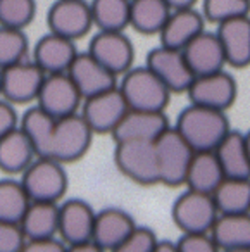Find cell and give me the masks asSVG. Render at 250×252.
Masks as SVG:
<instances>
[{"mask_svg":"<svg viewBox=\"0 0 250 252\" xmlns=\"http://www.w3.org/2000/svg\"><path fill=\"white\" fill-rule=\"evenodd\" d=\"M33 142L40 158H50L62 164L81 159L88 152L94 131L81 112L54 118L38 105L28 109L19 123Z\"/></svg>","mask_w":250,"mask_h":252,"instance_id":"6da1fadb","label":"cell"},{"mask_svg":"<svg viewBox=\"0 0 250 252\" xmlns=\"http://www.w3.org/2000/svg\"><path fill=\"white\" fill-rule=\"evenodd\" d=\"M174 128L195 152L216 151L222 138L231 131L224 111L204 107L191 102L180 112Z\"/></svg>","mask_w":250,"mask_h":252,"instance_id":"7a4b0ae2","label":"cell"},{"mask_svg":"<svg viewBox=\"0 0 250 252\" xmlns=\"http://www.w3.org/2000/svg\"><path fill=\"white\" fill-rule=\"evenodd\" d=\"M119 88L129 109L142 111H164L173 95L149 66H133L121 76Z\"/></svg>","mask_w":250,"mask_h":252,"instance_id":"3957f363","label":"cell"},{"mask_svg":"<svg viewBox=\"0 0 250 252\" xmlns=\"http://www.w3.org/2000/svg\"><path fill=\"white\" fill-rule=\"evenodd\" d=\"M21 183L31 202H59L67 190V173L62 162L38 156L23 171Z\"/></svg>","mask_w":250,"mask_h":252,"instance_id":"277c9868","label":"cell"},{"mask_svg":"<svg viewBox=\"0 0 250 252\" xmlns=\"http://www.w3.org/2000/svg\"><path fill=\"white\" fill-rule=\"evenodd\" d=\"M157 164H159V182L166 187L185 185L190 162L193 159L195 151L187 140L180 135V131L169 126L156 142Z\"/></svg>","mask_w":250,"mask_h":252,"instance_id":"5b68a950","label":"cell"},{"mask_svg":"<svg viewBox=\"0 0 250 252\" xmlns=\"http://www.w3.org/2000/svg\"><path fill=\"white\" fill-rule=\"evenodd\" d=\"M114 162L121 175L138 185H160L154 142H118L114 149Z\"/></svg>","mask_w":250,"mask_h":252,"instance_id":"8992f818","label":"cell"},{"mask_svg":"<svg viewBox=\"0 0 250 252\" xmlns=\"http://www.w3.org/2000/svg\"><path fill=\"white\" fill-rule=\"evenodd\" d=\"M171 216L183 233H211L219 211L211 193L187 189L174 200Z\"/></svg>","mask_w":250,"mask_h":252,"instance_id":"52a82bcc","label":"cell"},{"mask_svg":"<svg viewBox=\"0 0 250 252\" xmlns=\"http://www.w3.org/2000/svg\"><path fill=\"white\" fill-rule=\"evenodd\" d=\"M128 109L129 105L118 85V87L109 88L97 95L87 97L81 104L80 112L94 133L112 135V131L116 130L119 121L125 118Z\"/></svg>","mask_w":250,"mask_h":252,"instance_id":"ba28073f","label":"cell"},{"mask_svg":"<svg viewBox=\"0 0 250 252\" xmlns=\"http://www.w3.org/2000/svg\"><path fill=\"white\" fill-rule=\"evenodd\" d=\"M45 76V71L33 59H23L16 64H11L2 69L0 97H4L12 104L36 102Z\"/></svg>","mask_w":250,"mask_h":252,"instance_id":"9c48e42d","label":"cell"},{"mask_svg":"<svg viewBox=\"0 0 250 252\" xmlns=\"http://www.w3.org/2000/svg\"><path fill=\"white\" fill-rule=\"evenodd\" d=\"M49 32L80 40L94 28V16L88 0H56L47 12Z\"/></svg>","mask_w":250,"mask_h":252,"instance_id":"30bf717a","label":"cell"},{"mask_svg":"<svg viewBox=\"0 0 250 252\" xmlns=\"http://www.w3.org/2000/svg\"><path fill=\"white\" fill-rule=\"evenodd\" d=\"M83 104V95L67 73L47 74L40 94L36 97V105L49 112L54 118H64L80 112Z\"/></svg>","mask_w":250,"mask_h":252,"instance_id":"8fae6325","label":"cell"},{"mask_svg":"<svg viewBox=\"0 0 250 252\" xmlns=\"http://www.w3.org/2000/svg\"><path fill=\"white\" fill-rule=\"evenodd\" d=\"M159 80L169 88L171 94H187L191 81L195 80L193 71L190 69L183 50L159 45L147 54V63Z\"/></svg>","mask_w":250,"mask_h":252,"instance_id":"7c38bea8","label":"cell"},{"mask_svg":"<svg viewBox=\"0 0 250 252\" xmlns=\"http://www.w3.org/2000/svg\"><path fill=\"white\" fill-rule=\"evenodd\" d=\"M88 52L116 76H123L133 67L135 47L125 32H100L94 35Z\"/></svg>","mask_w":250,"mask_h":252,"instance_id":"4fadbf2b","label":"cell"},{"mask_svg":"<svg viewBox=\"0 0 250 252\" xmlns=\"http://www.w3.org/2000/svg\"><path fill=\"white\" fill-rule=\"evenodd\" d=\"M236 81L224 69L204 76H195L187 95L191 104L226 111L236 98Z\"/></svg>","mask_w":250,"mask_h":252,"instance_id":"5bb4252c","label":"cell"},{"mask_svg":"<svg viewBox=\"0 0 250 252\" xmlns=\"http://www.w3.org/2000/svg\"><path fill=\"white\" fill-rule=\"evenodd\" d=\"M169 119L164 111L128 109L125 118L112 131L114 142H156L169 128Z\"/></svg>","mask_w":250,"mask_h":252,"instance_id":"9a60e30c","label":"cell"},{"mask_svg":"<svg viewBox=\"0 0 250 252\" xmlns=\"http://www.w3.org/2000/svg\"><path fill=\"white\" fill-rule=\"evenodd\" d=\"M97 211L83 199H69L59 204V238L69 244H80L94 238Z\"/></svg>","mask_w":250,"mask_h":252,"instance_id":"2e32d148","label":"cell"},{"mask_svg":"<svg viewBox=\"0 0 250 252\" xmlns=\"http://www.w3.org/2000/svg\"><path fill=\"white\" fill-rule=\"evenodd\" d=\"M67 74L74 81L80 94L83 95V100L87 97L97 95L100 92H105L119 85L118 76L111 73L104 64L98 63L88 50L87 52H78Z\"/></svg>","mask_w":250,"mask_h":252,"instance_id":"e0dca14e","label":"cell"},{"mask_svg":"<svg viewBox=\"0 0 250 252\" xmlns=\"http://www.w3.org/2000/svg\"><path fill=\"white\" fill-rule=\"evenodd\" d=\"M78 56L76 42L49 32L33 47V61L45 74L67 73Z\"/></svg>","mask_w":250,"mask_h":252,"instance_id":"ac0fdd59","label":"cell"},{"mask_svg":"<svg viewBox=\"0 0 250 252\" xmlns=\"http://www.w3.org/2000/svg\"><path fill=\"white\" fill-rule=\"evenodd\" d=\"M183 54L195 76L218 73L224 69V66L228 64L218 33L205 32V30L185 47Z\"/></svg>","mask_w":250,"mask_h":252,"instance_id":"d6986e66","label":"cell"},{"mask_svg":"<svg viewBox=\"0 0 250 252\" xmlns=\"http://www.w3.org/2000/svg\"><path fill=\"white\" fill-rule=\"evenodd\" d=\"M138 224L131 218V214L126 213L119 207H105L97 211L94 226V238L92 240L104 249L105 252H111L131 233Z\"/></svg>","mask_w":250,"mask_h":252,"instance_id":"ffe728a7","label":"cell"},{"mask_svg":"<svg viewBox=\"0 0 250 252\" xmlns=\"http://www.w3.org/2000/svg\"><path fill=\"white\" fill-rule=\"evenodd\" d=\"M205 30V18L195 7L171 11L164 28L160 30V45L183 50L195 36Z\"/></svg>","mask_w":250,"mask_h":252,"instance_id":"44dd1931","label":"cell"},{"mask_svg":"<svg viewBox=\"0 0 250 252\" xmlns=\"http://www.w3.org/2000/svg\"><path fill=\"white\" fill-rule=\"evenodd\" d=\"M218 36L224 49L226 63L233 67L250 64V16H242L218 25Z\"/></svg>","mask_w":250,"mask_h":252,"instance_id":"7402d4cb","label":"cell"},{"mask_svg":"<svg viewBox=\"0 0 250 252\" xmlns=\"http://www.w3.org/2000/svg\"><path fill=\"white\" fill-rule=\"evenodd\" d=\"M38 158L33 142L21 126L0 137V171L7 175H23L26 168Z\"/></svg>","mask_w":250,"mask_h":252,"instance_id":"603a6c76","label":"cell"},{"mask_svg":"<svg viewBox=\"0 0 250 252\" xmlns=\"http://www.w3.org/2000/svg\"><path fill=\"white\" fill-rule=\"evenodd\" d=\"M226 178L222 171L219 159L214 151H202L195 152L193 159L190 162V168L187 173L185 185L191 190L204 193H214V190L222 183Z\"/></svg>","mask_w":250,"mask_h":252,"instance_id":"cb8c5ba5","label":"cell"},{"mask_svg":"<svg viewBox=\"0 0 250 252\" xmlns=\"http://www.w3.org/2000/svg\"><path fill=\"white\" fill-rule=\"evenodd\" d=\"M214 152L226 178H250V158L247 151L245 135L231 130L222 138Z\"/></svg>","mask_w":250,"mask_h":252,"instance_id":"d4e9b609","label":"cell"},{"mask_svg":"<svg viewBox=\"0 0 250 252\" xmlns=\"http://www.w3.org/2000/svg\"><path fill=\"white\" fill-rule=\"evenodd\" d=\"M21 228L26 240L50 238L59 235V202H30Z\"/></svg>","mask_w":250,"mask_h":252,"instance_id":"484cf974","label":"cell"},{"mask_svg":"<svg viewBox=\"0 0 250 252\" xmlns=\"http://www.w3.org/2000/svg\"><path fill=\"white\" fill-rule=\"evenodd\" d=\"M211 235L221 251L250 247V213L219 214Z\"/></svg>","mask_w":250,"mask_h":252,"instance_id":"4316f807","label":"cell"},{"mask_svg":"<svg viewBox=\"0 0 250 252\" xmlns=\"http://www.w3.org/2000/svg\"><path fill=\"white\" fill-rule=\"evenodd\" d=\"M169 14L171 7L164 0H131L129 26L142 35H159Z\"/></svg>","mask_w":250,"mask_h":252,"instance_id":"83f0119b","label":"cell"},{"mask_svg":"<svg viewBox=\"0 0 250 252\" xmlns=\"http://www.w3.org/2000/svg\"><path fill=\"white\" fill-rule=\"evenodd\" d=\"M212 199L219 214L250 213V178H224Z\"/></svg>","mask_w":250,"mask_h":252,"instance_id":"f1b7e54d","label":"cell"},{"mask_svg":"<svg viewBox=\"0 0 250 252\" xmlns=\"http://www.w3.org/2000/svg\"><path fill=\"white\" fill-rule=\"evenodd\" d=\"M94 26L100 32H125L129 26L131 0H90Z\"/></svg>","mask_w":250,"mask_h":252,"instance_id":"f546056e","label":"cell"},{"mask_svg":"<svg viewBox=\"0 0 250 252\" xmlns=\"http://www.w3.org/2000/svg\"><path fill=\"white\" fill-rule=\"evenodd\" d=\"M30 202L21 180H0V221L21 223Z\"/></svg>","mask_w":250,"mask_h":252,"instance_id":"4dcf8cb0","label":"cell"},{"mask_svg":"<svg viewBox=\"0 0 250 252\" xmlns=\"http://www.w3.org/2000/svg\"><path fill=\"white\" fill-rule=\"evenodd\" d=\"M30 42L25 30L0 25V69L26 59Z\"/></svg>","mask_w":250,"mask_h":252,"instance_id":"1f68e13d","label":"cell"},{"mask_svg":"<svg viewBox=\"0 0 250 252\" xmlns=\"http://www.w3.org/2000/svg\"><path fill=\"white\" fill-rule=\"evenodd\" d=\"M36 14L35 0H0V25L26 30Z\"/></svg>","mask_w":250,"mask_h":252,"instance_id":"d6a6232c","label":"cell"},{"mask_svg":"<svg viewBox=\"0 0 250 252\" xmlns=\"http://www.w3.org/2000/svg\"><path fill=\"white\" fill-rule=\"evenodd\" d=\"M250 0H204L202 14L205 21L221 25L224 21L249 16Z\"/></svg>","mask_w":250,"mask_h":252,"instance_id":"836d02e7","label":"cell"},{"mask_svg":"<svg viewBox=\"0 0 250 252\" xmlns=\"http://www.w3.org/2000/svg\"><path fill=\"white\" fill-rule=\"evenodd\" d=\"M159 244V238L156 237L150 228L136 226L114 251L111 252H154L156 245Z\"/></svg>","mask_w":250,"mask_h":252,"instance_id":"e575fe53","label":"cell"},{"mask_svg":"<svg viewBox=\"0 0 250 252\" xmlns=\"http://www.w3.org/2000/svg\"><path fill=\"white\" fill-rule=\"evenodd\" d=\"M26 235L19 223L0 221V252H21Z\"/></svg>","mask_w":250,"mask_h":252,"instance_id":"d590c367","label":"cell"},{"mask_svg":"<svg viewBox=\"0 0 250 252\" xmlns=\"http://www.w3.org/2000/svg\"><path fill=\"white\" fill-rule=\"evenodd\" d=\"M176 247L178 252H221L211 233H183Z\"/></svg>","mask_w":250,"mask_h":252,"instance_id":"8d00e7d4","label":"cell"},{"mask_svg":"<svg viewBox=\"0 0 250 252\" xmlns=\"http://www.w3.org/2000/svg\"><path fill=\"white\" fill-rule=\"evenodd\" d=\"M67 244L57 237L26 240L21 252H66Z\"/></svg>","mask_w":250,"mask_h":252,"instance_id":"74e56055","label":"cell"},{"mask_svg":"<svg viewBox=\"0 0 250 252\" xmlns=\"http://www.w3.org/2000/svg\"><path fill=\"white\" fill-rule=\"evenodd\" d=\"M19 123L21 121L18 119V112L14 109V104L5 100L4 97H0V137H4L9 131L18 128Z\"/></svg>","mask_w":250,"mask_h":252,"instance_id":"f35d334b","label":"cell"},{"mask_svg":"<svg viewBox=\"0 0 250 252\" xmlns=\"http://www.w3.org/2000/svg\"><path fill=\"white\" fill-rule=\"evenodd\" d=\"M66 252H105L104 249H100L94 240L80 242V244H69L66 247Z\"/></svg>","mask_w":250,"mask_h":252,"instance_id":"ab89813d","label":"cell"},{"mask_svg":"<svg viewBox=\"0 0 250 252\" xmlns=\"http://www.w3.org/2000/svg\"><path fill=\"white\" fill-rule=\"evenodd\" d=\"M171 7V11H180V9H191L195 7L198 0H164Z\"/></svg>","mask_w":250,"mask_h":252,"instance_id":"60d3db41","label":"cell"},{"mask_svg":"<svg viewBox=\"0 0 250 252\" xmlns=\"http://www.w3.org/2000/svg\"><path fill=\"white\" fill-rule=\"evenodd\" d=\"M154 252H178L176 242H169V240H159V244L156 245Z\"/></svg>","mask_w":250,"mask_h":252,"instance_id":"b9f144b4","label":"cell"},{"mask_svg":"<svg viewBox=\"0 0 250 252\" xmlns=\"http://www.w3.org/2000/svg\"><path fill=\"white\" fill-rule=\"evenodd\" d=\"M221 252H250V247H238V249H224Z\"/></svg>","mask_w":250,"mask_h":252,"instance_id":"7bdbcfd3","label":"cell"},{"mask_svg":"<svg viewBox=\"0 0 250 252\" xmlns=\"http://www.w3.org/2000/svg\"><path fill=\"white\" fill-rule=\"evenodd\" d=\"M245 144H247V151H249V158H250V131L245 135Z\"/></svg>","mask_w":250,"mask_h":252,"instance_id":"ee69618b","label":"cell"},{"mask_svg":"<svg viewBox=\"0 0 250 252\" xmlns=\"http://www.w3.org/2000/svg\"><path fill=\"white\" fill-rule=\"evenodd\" d=\"M0 83H2V69H0Z\"/></svg>","mask_w":250,"mask_h":252,"instance_id":"f6af8a7d","label":"cell"}]
</instances>
